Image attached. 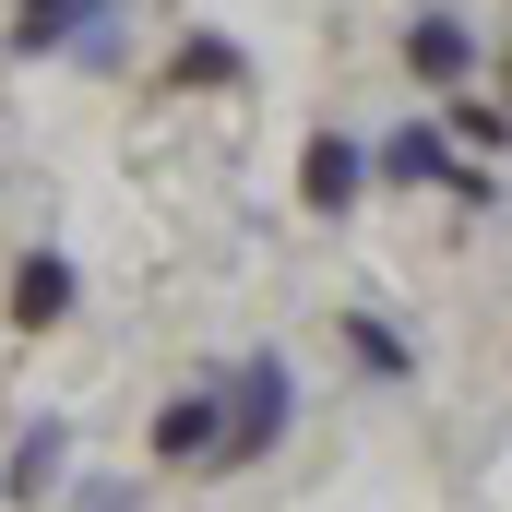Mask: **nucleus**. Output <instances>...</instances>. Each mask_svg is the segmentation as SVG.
I'll return each instance as SVG.
<instances>
[{"label": "nucleus", "mask_w": 512, "mask_h": 512, "mask_svg": "<svg viewBox=\"0 0 512 512\" xmlns=\"http://www.w3.org/2000/svg\"><path fill=\"white\" fill-rule=\"evenodd\" d=\"M298 417H310L298 358H286V346H239V358L215 370V465H203V489H227V477L274 465V453L298 441Z\"/></svg>", "instance_id": "1"}, {"label": "nucleus", "mask_w": 512, "mask_h": 512, "mask_svg": "<svg viewBox=\"0 0 512 512\" xmlns=\"http://www.w3.org/2000/svg\"><path fill=\"white\" fill-rule=\"evenodd\" d=\"M120 12H131V0H12V12H0V48H12V60L120 72Z\"/></svg>", "instance_id": "2"}, {"label": "nucleus", "mask_w": 512, "mask_h": 512, "mask_svg": "<svg viewBox=\"0 0 512 512\" xmlns=\"http://www.w3.org/2000/svg\"><path fill=\"white\" fill-rule=\"evenodd\" d=\"M405 84L417 96H465L477 72H489V36H477V12L465 0H405Z\"/></svg>", "instance_id": "3"}, {"label": "nucleus", "mask_w": 512, "mask_h": 512, "mask_svg": "<svg viewBox=\"0 0 512 512\" xmlns=\"http://www.w3.org/2000/svg\"><path fill=\"white\" fill-rule=\"evenodd\" d=\"M72 310H84V262L48 251V239H24V251L0 262V322L24 334V346H48V334H72Z\"/></svg>", "instance_id": "4"}, {"label": "nucleus", "mask_w": 512, "mask_h": 512, "mask_svg": "<svg viewBox=\"0 0 512 512\" xmlns=\"http://www.w3.org/2000/svg\"><path fill=\"white\" fill-rule=\"evenodd\" d=\"M453 179H465V143L441 131V108H405L393 131H370V191H441L453 203Z\"/></svg>", "instance_id": "5"}, {"label": "nucleus", "mask_w": 512, "mask_h": 512, "mask_svg": "<svg viewBox=\"0 0 512 512\" xmlns=\"http://www.w3.org/2000/svg\"><path fill=\"white\" fill-rule=\"evenodd\" d=\"M143 465H155V477H203V465H215V370H191V382L155 393V417H143Z\"/></svg>", "instance_id": "6"}, {"label": "nucleus", "mask_w": 512, "mask_h": 512, "mask_svg": "<svg viewBox=\"0 0 512 512\" xmlns=\"http://www.w3.org/2000/svg\"><path fill=\"white\" fill-rule=\"evenodd\" d=\"M84 465H72V417H24L12 441H0V512H60Z\"/></svg>", "instance_id": "7"}, {"label": "nucleus", "mask_w": 512, "mask_h": 512, "mask_svg": "<svg viewBox=\"0 0 512 512\" xmlns=\"http://www.w3.org/2000/svg\"><path fill=\"white\" fill-rule=\"evenodd\" d=\"M358 203H370V143L322 120L310 143H298V215H310V227H346Z\"/></svg>", "instance_id": "8"}, {"label": "nucleus", "mask_w": 512, "mask_h": 512, "mask_svg": "<svg viewBox=\"0 0 512 512\" xmlns=\"http://www.w3.org/2000/svg\"><path fill=\"white\" fill-rule=\"evenodd\" d=\"M334 358H346L370 393H405V382H417V334H405L393 310H370V298H358V310H334Z\"/></svg>", "instance_id": "9"}, {"label": "nucleus", "mask_w": 512, "mask_h": 512, "mask_svg": "<svg viewBox=\"0 0 512 512\" xmlns=\"http://www.w3.org/2000/svg\"><path fill=\"white\" fill-rule=\"evenodd\" d=\"M215 84L239 96V84H251V48H239V36H215V24H191V36L155 60V96H215Z\"/></svg>", "instance_id": "10"}, {"label": "nucleus", "mask_w": 512, "mask_h": 512, "mask_svg": "<svg viewBox=\"0 0 512 512\" xmlns=\"http://www.w3.org/2000/svg\"><path fill=\"white\" fill-rule=\"evenodd\" d=\"M441 131H453L465 155H489V167L512 155V108H501V96H477V84H465V96H441Z\"/></svg>", "instance_id": "11"}, {"label": "nucleus", "mask_w": 512, "mask_h": 512, "mask_svg": "<svg viewBox=\"0 0 512 512\" xmlns=\"http://www.w3.org/2000/svg\"><path fill=\"white\" fill-rule=\"evenodd\" d=\"M60 512H143V477H72Z\"/></svg>", "instance_id": "12"}]
</instances>
